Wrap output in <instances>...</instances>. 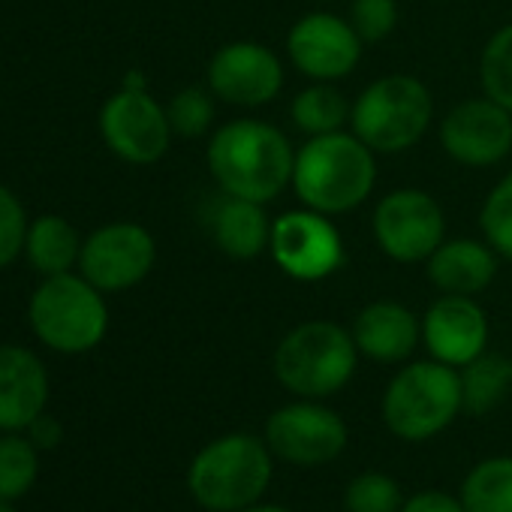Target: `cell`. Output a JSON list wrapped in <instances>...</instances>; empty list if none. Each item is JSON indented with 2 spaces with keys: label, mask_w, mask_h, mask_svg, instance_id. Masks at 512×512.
<instances>
[{
  "label": "cell",
  "mask_w": 512,
  "mask_h": 512,
  "mask_svg": "<svg viewBox=\"0 0 512 512\" xmlns=\"http://www.w3.org/2000/svg\"><path fill=\"white\" fill-rule=\"evenodd\" d=\"M205 160L220 193L238 199L269 205L293 187L296 151L290 139L266 121L241 118L223 124L214 130Z\"/></svg>",
  "instance_id": "1"
},
{
  "label": "cell",
  "mask_w": 512,
  "mask_h": 512,
  "mask_svg": "<svg viewBox=\"0 0 512 512\" xmlns=\"http://www.w3.org/2000/svg\"><path fill=\"white\" fill-rule=\"evenodd\" d=\"M377 184L374 151L350 130L311 136L296 151L293 190L305 208L320 214H347L359 208Z\"/></svg>",
  "instance_id": "2"
},
{
  "label": "cell",
  "mask_w": 512,
  "mask_h": 512,
  "mask_svg": "<svg viewBox=\"0 0 512 512\" xmlns=\"http://www.w3.org/2000/svg\"><path fill=\"white\" fill-rule=\"evenodd\" d=\"M275 476L266 437L223 434L205 443L187 467V491L208 512H241L260 503Z\"/></svg>",
  "instance_id": "3"
},
{
  "label": "cell",
  "mask_w": 512,
  "mask_h": 512,
  "mask_svg": "<svg viewBox=\"0 0 512 512\" xmlns=\"http://www.w3.org/2000/svg\"><path fill=\"white\" fill-rule=\"evenodd\" d=\"M359 356L350 329L332 320H308L281 338L275 350V377L290 395L323 401L353 380Z\"/></svg>",
  "instance_id": "4"
},
{
  "label": "cell",
  "mask_w": 512,
  "mask_h": 512,
  "mask_svg": "<svg viewBox=\"0 0 512 512\" xmlns=\"http://www.w3.org/2000/svg\"><path fill=\"white\" fill-rule=\"evenodd\" d=\"M464 410L458 368L437 359L404 365L383 392V422L407 443H422L443 434Z\"/></svg>",
  "instance_id": "5"
},
{
  "label": "cell",
  "mask_w": 512,
  "mask_h": 512,
  "mask_svg": "<svg viewBox=\"0 0 512 512\" xmlns=\"http://www.w3.org/2000/svg\"><path fill=\"white\" fill-rule=\"evenodd\" d=\"M434 121V100L425 82L407 73L374 79L353 103L350 130L374 154H401L413 148Z\"/></svg>",
  "instance_id": "6"
},
{
  "label": "cell",
  "mask_w": 512,
  "mask_h": 512,
  "mask_svg": "<svg viewBox=\"0 0 512 512\" xmlns=\"http://www.w3.org/2000/svg\"><path fill=\"white\" fill-rule=\"evenodd\" d=\"M106 293L76 272L43 278L28 305V320L34 335L55 353H88L109 329Z\"/></svg>",
  "instance_id": "7"
},
{
  "label": "cell",
  "mask_w": 512,
  "mask_h": 512,
  "mask_svg": "<svg viewBox=\"0 0 512 512\" xmlns=\"http://www.w3.org/2000/svg\"><path fill=\"white\" fill-rule=\"evenodd\" d=\"M269 253L287 278L302 284L332 278L347 260L341 229L332 217L305 205L272 220Z\"/></svg>",
  "instance_id": "8"
},
{
  "label": "cell",
  "mask_w": 512,
  "mask_h": 512,
  "mask_svg": "<svg viewBox=\"0 0 512 512\" xmlns=\"http://www.w3.org/2000/svg\"><path fill=\"white\" fill-rule=\"evenodd\" d=\"M377 247L395 263L413 266L446 241V217L437 199L416 187H401L386 193L371 217Z\"/></svg>",
  "instance_id": "9"
},
{
  "label": "cell",
  "mask_w": 512,
  "mask_h": 512,
  "mask_svg": "<svg viewBox=\"0 0 512 512\" xmlns=\"http://www.w3.org/2000/svg\"><path fill=\"white\" fill-rule=\"evenodd\" d=\"M157 263L154 235L133 220H115L82 241L79 275L100 293H124L142 284Z\"/></svg>",
  "instance_id": "10"
},
{
  "label": "cell",
  "mask_w": 512,
  "mask_h": 512,
  "mask_svg": "<svg viewBox=\"0 0 512 512\" xmlns=\"http://www.w3.org/2000/svg\"><path fill=\"white\" fill-rule=\"evenodd\" d=\"M275 458L299 467H317L335 461L347 449V422L326 404L302 398L278 407L266 419L263 431Z\"/></svg>",
  "instance_id": "11"
},
{
  "label": "cell",
  "mask_w": 512,
  "mask_h": 512,
  "mask_svg": "<svg viewBox=\"0 0 512 512\" xmlns=\"http://www.w3.org/2000/svg\"><path fill=\"white\" fill-rule=\"evenodd\" d=\"M100 136L115 157L148 166L169 151L175 133L166 106H160L148 91L121 88L100 109Z\"/></svg>",
  "instance_id": "12"
},
{
  "label": "cell",
  "mask_w": 512,
  "mask_h": 512,
  "mask_svg": "<svg viewBox=\"0 0 512 512\" xmlns=\"http://www.w3.org/2000/svg\"><path fill=\"white\" fill-rule=\"evenodd\" d=\"M208 88L229 106L260 109L284 88V64L263 43H226L208 61Z\"/></svg>",
  "instance_id": "13"
},
{
  "label": "cell",
  "mask_w": 512,
  "mask_h": 512,
  "mask_svg": "<svg viewBox=\"0 0 512 512\" xmlns=\"http://www.w3.org/2000/svg\"><path fill=\"white\" fill-rule=\"evenodd\" d=\"M362 37L335 13H311L290 28L287 55L311 82H341L362 61Z\"/></svg>",
  "instance_id": "14"
},
{
  "label": "cell",
  "mask_w": 512,
  "mask_h": 512,
  "mask_svg": "<svg viewBox=\"0 0 512 512\" xmlns=\"http://www.w3.org/2000/svg\"><path fill=\"white\" fill-rule=\"evenodd\" d=\"M440 145L461 166H494L512 151V112L488 97L464 100L443 115Z\"/></svg>",
  "instance_id": "15"
},
{
  "label": "cell",
  "mask_w": 512,
  "mask_h": 512,
  "mask_svg": "<svg viewBox=\"0 0 512 512\" xmlns=\"http://www.w3.org/2000/svg\"><path fill=\"white\" fill-rule=\"evenodd\" d=\"M422 341L431 359L464 368L488 347V317L473 296H440L422 317Z\"/></svg>",
  "instance_id": "16"
},
{
  "label": "cell",
  "mask_w": 512,
  "mask_h": 512,
  "mask_svg": "<svg viewBox=\"0 0 512 512\" xmlns=\"http://www.w3.org/2000/svg\"><path fill=\"white\" fill-rule=\"evenodd\" d=\"M49 374L37 353L28 347H0V431H28L46 413Z\"/></svg>",
  "instance_id": "17"
},
{
  "label": "cell",
  "mask_w": 512,
  "mask_h": 512,
  "mask_svg": "<svg viewBox=\"0 0 512 512\" xmlns=\"http://www.w3.org/2000/svg\"><path fill=\"white\" fill-rule=\"evenodd\" d=\"M359 353L380 365L407 362L422 341V320L401 302H371L353 323Z\"/></svg>",
  "instance_id": "18"
},
{
  "label": "cell",
  "mask_w": 512,
  "mask_h": 512,
  "mask_svg": "<svg viewBox=\"0 0 512 512\" xmlns=\"http://www.w3.org/2000/svg\"><path fill=\"white\" fill-rule=\"evenodd\" d=\"M428 281L446 296H476L497 275V253L488 241L452 238L425 260Z\"/></svg>",
  "instance_id": "19"
},
{
  "label": "cell",
  "mask_w": 512,
  "mask_h": 512,
  "mask_svg": "<svg viewBox=\"0 0 512 512\" xmlns=\"http://www.w3.org/2000/svg\"><path fill=\"white\" fill-rule=\"evenodd\" d=\"M211 238L214 244L232 256V260H253L263 250H269L272 238V220L266 217L263 202H250L223 193L220 202L208 214Z\"/></svg>",
  "instance_id": "20"
},
{
  "label": "cell",
  "mask_w": 512,
  "mask_h": 512,
  "mask_svg": "<svg viewBox=\"0 0 512 512\" xmlns=\"http://www.w3.org/2000/svg\"><path fill=\"white\" fill-rule=\"evenodd\" d=\"M82 235L76 226L61 217V214H40L37 220L28 223L25 235V256L37 275L55 278L79 269V256H82Z\"/></svg>",
  "instance_id": "21"
},
{
  "label": "cell",
  "mask_w": 512,
  "mask_h": 512,
  "mask_svg": "<svg viewBox=\"0 0 512 512\" xmlns=\"http://www.w3.org/2000/svg\"><path fill=\"white\" fill-rule=\"evenodd\" d=\"M458 500L464 512H512V458L494 455L470 467Z\"/></svg>",
  "instance_id": "22"
},
{
  "label": "cell",
  "mask_w": 512,
  "mask_h": 512,
  "mask_svg": "<svg viewBox=\"0 0 512 512\" xmlns=\"http://www.w3.org/2000/svg\"><path fill=\"white\" fill-rule=\"evenodd\" d=\"M350 112L353 106L335 88V82L308 85L305 91L293 97V106H290L293 124L308 136H326V133L344 130V124L350 121Z\"/></svg>",
  "instance_id": "23"
},
{
  "label": "cell",
  "mask_w": 512,
  "mask_h": 512,
  "mask_svg": "<svg viewBox=\"0 0 512 512\" xmlns=\"http://www.w3.org/2000/svg\"><path fill=\"white\" fill-rule=\"evenodd\" d=\"M461 377V401L467 413H488L494 410L506 389L512 386V362L494 353L476 356L470 365L458 368Z\"/></svg>",
  "instance_id": "24"
},
{
  "label": "cell",
  "mask_w": 512,
  "mask_h": 512,
  "mask_svg": "<svg viewBox=\"0 0 512 512\" xmlns=\"http://www.w3.org/2000/svg\"><path fill=\"white\" fill-rule=\"evenodd\" d=\"M40 449L22 437L19 431H10L0 437V500H19L25 497L37 476H40Z\"/></svg>",
  "instance_id": "25"
},
{
  "label": "cell",
  "mask_w": 512,
  "mask_h": 512,
  "mask_svg": "<svg viewBox=\"0 0 512 512\" xmlns=\"http://www.w3.org/2000/svg\"><path fill=\"white\" fill-rule=\"evenodd\" d=\"M479 82L488 100L512 112V22L485 43L479 58Z\"/></svg>",
  "instance_id": "26"
},
{
  "label": "cell",
  "mask_w": 512,
  "mask_h": 512,
  "mask_svg": "<svg viewBox=\"0 0 512 512\" xmlns=\"http://www.w3.org/2000/svg\"><path fill=\"white\" fill-rule=\"evenodd\" d=\"M347 512H401L404 494L401 485L380 470H365L350 479L344 491Z\"/></svg>",
  "instance_id": "27"
},
{
  "label": "cell",
  "mask_w": 512,
  "mask_h": 512,
  "mask_svg": "<svg viewBox=\"0 0 512 512\" xmlns=\"http://www.w3.org/2000/svg\"><path fill=\"white\" fill-rule=\"evenodd\" d=\"M479 226L497 256L512 263V172L503 175L482 202Z\"/></svg>",
  "instance_id": "28"
},
{
  "label": "cell",
  "mask_w": 512,
  "mask_h": 512,
  "mask_svg": "<svg viewBox=\"0 0 512 512\" xmlns=\"http://www.w3.org/2000/svg\"><path fill=\"white\" fill-rule=\"evenodd\" d=\"M214 94L211 88H184L178 91L169 106H166V115H169V124H172V133L175 136H184V139H196V136H205L214 124Z\"/></svg>",
  "instance_id": "29"
},
{
  "label": "cell",
  "mask_w": 512,
  "mask_h": 512,
  "mask_svg": "<svg viewBox=\"0 0 512 512\" xmlns=\"http://www.w3.org/2000/svg\"><path fill=\"white\" fill-rule=\"evenodd\" d=\"M28 214L19 196L0 184V272L13 266L19 260V253H25V235H28Z\"/></svg>",
  "instance_id": "30"
},
{
  "label": "cell",
  "mask_w": 512,
  "mask_h": 512,
  "mask_svg": "<svg viewBox=\"0 0 512 512\" xmlns=\"http://www.w3.org/2000/svg\"><path fill=\"white\" fill-rule=\"evenodd\" d=\"M350 25L362 37V43H383L398 25V4L395 0H353Z\"/></svg>",
  "instance_id": "31"
},
{
  "label": "cell",
  "mask_w": 512,
  "mask_h": 512,
  "mask_svg": "<svg viewBox=\"0 0 512 512\" xmlns=\"http://www.w3.org/2000/svg\"><path fill=\"white\" fill-rule=\"evenodd\" d=\"M401 512H464V506L458 497L428 488V491H416L413 497H407Z\"/></svg>",
  "instance_id": "32"
},
{
  "label": "cell",
  "mask_w": 512,
  "mask_h": 512,
  "mask_svg": "<svg viewBox=\"0 0 512 512\" xmlns=\"http://www.w3.org/2000/svg\"><path fill=\"white\" fill-rule=\"evenodd\" d=\"M64 437V428L55 416L49 413H40L31 425H28V440L37 446V449H55Z\"/></svg>",
  "instance_id": "33"
},
{
  "label": "cell",
  "mask_w": 512,
  "mask_h": 512,
  "mask_svg": "<svg viewBox=\"0 0 512 512\" xmlns=\"http://www.w3.org/2000/svg\"><path fill=\"white\" fill-rule=\"evenodd\" d=\"M121 88H133V91H148V85H145V76L142 73H127V79H124V85Z\"/></svg>",
  "instance_id": "34"
},
{
  "label": "cell",
  "mask_w": 512,
  "mask_h": 512,
  "mask_svg": "<svg viewBox=\"0 0 512 512\" xmlns=\"http://www.w3.org/2000/svg\"><path fill=\"white\" fill-rule=\"evenodd\" d=\"M241 512H290V509L275 506V503H253V506H247V509H241Z\"/></svg>",
  "instance_id": "35"
},
{
  "label": "cell",
  "mask_w": 512,
  "mask_h": 512,
  "mask_svg": "<svg viewBox=\"0 0 512 512\" xmlns=\"http://www.w3.org/2000/svg\"><path fill=\"white\" fill-rule=\"evenodd\" d=\"M0 512H19V509L13 506V500H0Z\"/></svg>",
  "instance_id": "36"
}]
</instances>
